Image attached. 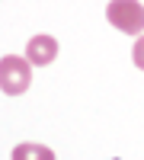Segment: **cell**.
Returning a JSON list of instances; mask_svg holds the SVG:
<instances>
[{"label": "cell", "instance_id": "obj_2", "mask_svg": "<svg viewBox=\"0 0 144 160\" xmlns=\"http://www.w3.org/2000/svg\"><path fill=\"white\" fill-rule=\"evenodd\" d=\"M106 16L125 35H138L144 29V3H138V0H112Z\"/></svg>", "mask_w": 144, "mask_h": 160}, {"label": "cell", "instance_id": "obj_3", "mask_svg": "<svg viewBox=\"0 0 144 160\" xmlns=\"http://www.w3.org/2000/svg\"><path fill=\"white\" fill-rule=\"evenodd\" d=\"M58 55V42L51 35H32L29 45H26V61L35 64V68H48Z\"/></svg>", "mask_w": 144, "mask_h": 160}, {"label": "cell", "instance_id": "obj_5", "mask_svg": "<svg viewBox=\"0 0 144 160\" xmlns=\"http://www.w3.org/2000/svg\"><path fill=\"white\" fill-rule=\"evenodd\" d=\"M132 58H135V64H138V68L144 71V35L135 42V48H132Z\"/></svg>", "mask_w": 144, "mask_h": 160}, {"label": "cell", "instance_id": "obj_4", "mask_svg": "<svg viewBox=\"0 0 144 160\" xmlns=\"http://www.w3.org/2000/svg\"><path fill=\"white\" fill-rule=\"evenodd\" d=\"M13 160H55V151L45 144H16Z\"/></svg>", "mask_w": 144, "mask_h": 160}, {"label": "cell", "instance_id": "obj_1", "mask_svg": "<svg viewBox=\"0 0 144 160\" xmlns=\"http://www.w3.org/2000/svg\"><path fill=\"white\" fill-rule=\"evenodd\" d=\"M32 83V64L19 58V55H7L0 58V90L7 93V96H19L26 93Z\"/></svg>", "mask_w": 144, "mask_h": 160}]
</instances>
